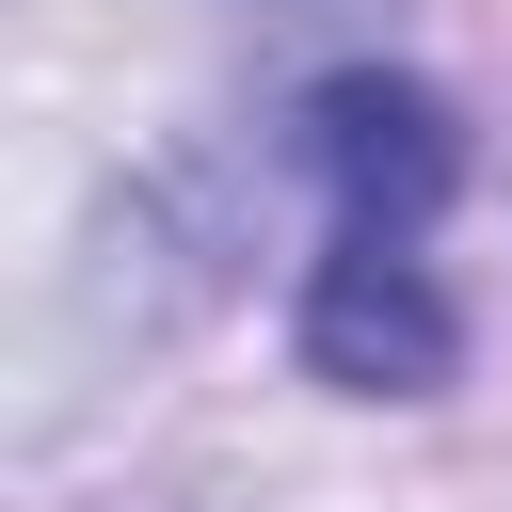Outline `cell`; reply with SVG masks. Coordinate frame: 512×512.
Wrapping results in <instances>:
<instances>
[{"label":"cell","mask_w":512,"mask_h":512,"mask_svg":"<svg viewBox=\"0 0 512 512\" xmlns=\"http://www.w3.org/2000/svg\"><path fill=\"white\" fill-rule=\"evenodd\" d=\"M304 160H320V272H304V368L352 384V400H416L448 384L464 320H448V272H432V224L464 192V128L432 80L400 64H336L304 96Z\"/></svg>","instance_id":"cell-1"}]
</instances>
